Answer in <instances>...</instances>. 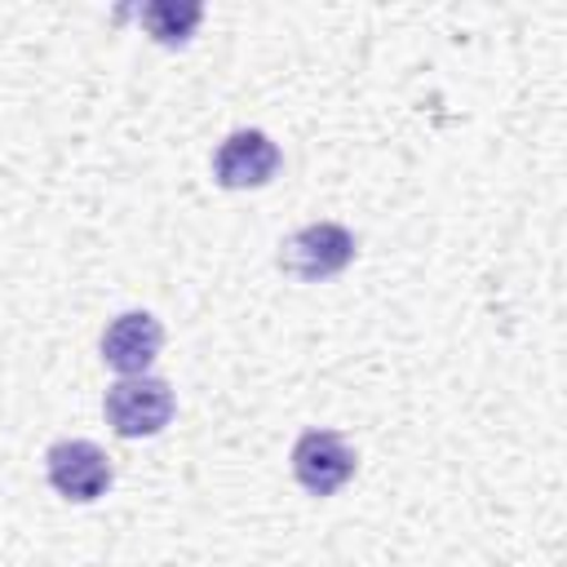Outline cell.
<instances>
[{"label":"cell","mask_w":567,"mask_h":567,"mask_svg":"<svg viewBox=\"0 0 567 567\" xmlns=\"http://www.w3.org/2000/svg\"><path fill=\"white\" fill-rule=\"evenodd\" d=\"M102 412H106V421L120 439H151L173 421V390H168V381L146 377V372L142 377H120L106 390Z\"/></svg>","instance_id":"obj_1"},{"label":"cell","mask_w":567,"mask_h":567,"mask_svg":"<svg viewBox=\"0 0 567 567\" xmlns=\"http://www.w3.org/2000/svg\"><path fill=\"white\" fill-rule=\"evenodd\" d=\"M350 261H354V235L337 221L301 226L279 248V270L301 279V284H323V279L341 275Z\"/></svg>","instance_id":"obj_2"},{"label":"cell","mask_w":567,"mask_h":567,"mask_svg":"<svg viewBox=\"0 0 567 567\" xmlns=\"http://www.w3.org/2000/svg\"><path fill=\"white\" fill-rule=\"evenodd\" d=\"M44 470H49V483L58 496L75 501V505H89L97 496H106L111 487V461L97 443L89 439H62L44 452Z\"/></svg>","instance_id":"obj_3"},{"label":"cell","mask_w":567,"mask_h":567,"mask_svg":"<svg viewBox=\"0 0 567 567\" xmlns=\"http://www.w3.org/2000/svg\"><path fill=\"white\" fill-rule=\"evenodd\" d=\"M354 447L332 430H306L292 443V474L310 496H332L354 474Z\"/></svg>","instance_id":"obj_4"},{"label":"cell","mask_w":567,"mask_h":567,"mask_svg":"<svg viewBox=\"0 0 567 567\" xmlns=\"http://www.w3.org/2000/svg\"><path fill=\"white\" fill-rule=\"evenodd\" d=\"M279 164H284V155H279V146H275L261 128H239V133H230V137L217 146V155H213V173H217V182H221L226 190L266 186V182L279 173Z\"/></svg>","instance_id":"obj_5"},{"label":"cell","mask_w":567,"mask_h":567,"mask_svg":"<svg viewBox=\"0 0 567 567\" xmlns=\"http://www.w3.org/2000/svg\"><path fill=\"white\" fill-rule=\"evenodd\" d=\"M159 346H164V328L151 310H124L102 332V359H106V368H115L124 377H142L155 363Z\"/></svg>","instance_id":"obj_6"},{"label":"cell","mask_w":567,"mask_h":567,"mask_svg":"<svg viewBox=\"0 0 567 567\" xmlns=\"http://www.w3.org/2000/svg\"><path fill=\"white\" fill-rule=\"evenodd\" d=\"M199 18H204V9L190 4V0H151V4H142V13H137L142 31H146L155 44H168V49H173V44H186V40L195 35Z\"/></svg>","instance_id":"obj_7"}]
</instances>
